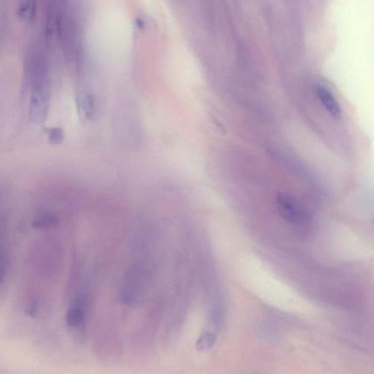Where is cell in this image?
I'll use <instances>...</instances> for the list:
<instances>
[{
    "mask_svg": "<svg viewBox=\"0 0 374 374\" xmlns=\"http://www.w3.org/2000/svg\"><path fill=\"white\" fill-rule=\"evenodd\" d=\"M278 207L283 217L294 224H302L307 220V215L300 207L287 197L278 200Z\"/></svg>",
    "mask_w": 374,
    "mask_h": 374,
    "instance_id": "1",
    "label": "cell"
},
{
    "mask_svg": "<svg viewBox=\"0 0 374 374\" xmlns=\"http://www.w3.org/2000/svg\"><path fill=\"white\" fill-rule=\"evenodd\" d=\"M316 92L318 96L319 100L323 105L328 112L335 118H340L341 111L340 106L332 94L322 86H317Z\"/></svg>",
    "mask_w": 374,
    "mask_h": 374,
    "instance_id": "2",
    "label": "cell"
},
{
    "mask_svg": "<svg viewBox=\"0 0 374 374\" xmlns=\"http://www.w3.org/2000/svg\"><path fill=\"white\" fill-rule=\"evenodd\" d=\"M217 337L213 333H203L197 340L196 348L198 351H205L211 349L215 343Z\"/></svg>",
    "mask_w": 374,
    "mask_h": 374,
    "instance_id": "3",
    "label": "cell"
},
{
    "mask_svg": "<svg viewBox=\"0 0 374 374\" xmlns=\"http://www.w3.org/2000/svg\"><path fill=\"white\" fill-rule=\"evenodd\" d=\"M56 224V220L51 214H43L38 217L33 223V226L36 228H48Z\"/></svg>",
    "mask_w": 374,
    "mask_h": 374,
    "instance_id": "4",
    "label": "cell"
},
{
    "mask_svg": "<svg viewBox=\"0 0 374 374\" xmlns=\"http://www.w3.org/2000/svg\"><path fill=\"white\" fill-rule=\"evenodd\" d=\"M63 138V133L62 130L59 128L53 129L49 133V140L51 143L59 144Z\"/></svg>",
    "mask_w": 374,
    "mask_h": 374,
    "instance_id": "5",
    "label": "cell"
}]
</instances>
